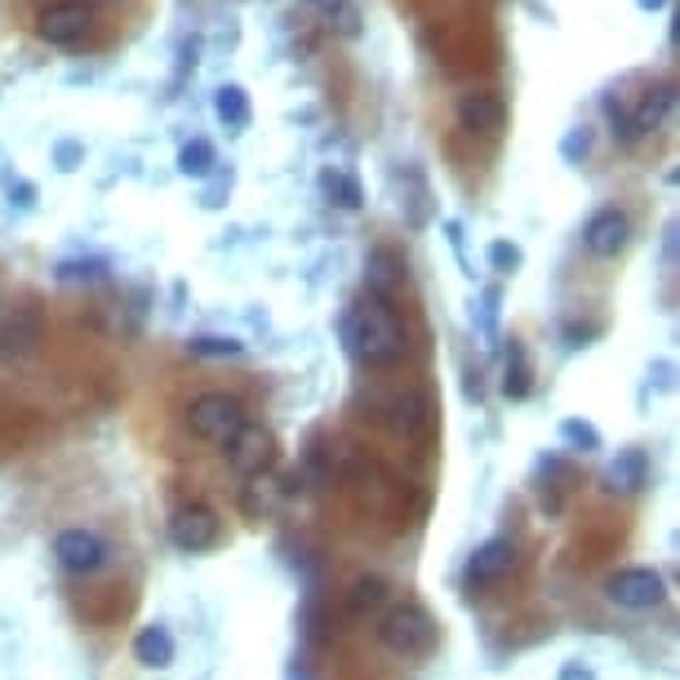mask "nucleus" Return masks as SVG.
Segmentation results:
<instances>
[{"label":"nucleus","instance_id":"obj_1","mask_svg":"<svg viewBox=\"0 0 680 680\" xmlns=\"http://www.w3.org/2000/svg\"><path fill=\"white\" fill-rule=\"evenodd\" d=\"M343 343H348V352L365 365V370H392L405 352H409V333H405V325H401V316L387 307V303H379V298H365V303H357L348 316H343Z\"/></svg>","mask_w":680,"mask_h":680},{"label":"nucleus","instance_id":"obj_2","mask_svg":"<svg viewBox=\"0 0 680 680\" xmlns=\"http://www.w3.org/2000/svg\"><path fill=\"white\" fill-rule=\"evenodd\" d=\"M379 645L401 654V658H423L431 645H436V623L423 605L405 601V605H392L383 618H379Z\"/></svg>","mask_w":680,"mask_h":680},{"label":"nucleus","instance_id":"obj_3","mask_svg":"<svg viewBox=\"0 0 680 680\" xmlns=\"http://www.w3.org/2000/svg\"><path fill=\"white\" fill-rule=\"evenodd\" d=\"M245 427V405L232 392H205L187 405V431L209 445H227Z\"/></svg>","mask_w":680,"mask_h":680},{"label":"nucleus","instance_id":"obj_4","mask_svg":"<svg viewBox=\"0 0 680 680\" xmlns=\"http://www.w3.org/2000/svg\"><path fill=\"white\" fill-rule=\"evenodd\" d=\"M605 596L610 605L627 610V614H645V610H658L667 601V583L658 570H645V564H632V570H618L605 579Z\"/></svg>","mask_w":680,"mask_h":680},{"label":"nucleus","instance_id":"obj_5","mask_svg":"<svg viewBox=\"0 0 680 680\" xmlns=\"http://www.w3.org/2000/svg\"><path fill=\"white\" fill-rule=\"evenodd\" d=\"M227 463H232V472L245 476V481L272 472V463H276V436L267 427H259V423H245L232 440H227Z\"/></svg>","mask_w":680,"mask_h":680},{"label":"nucleus","instance_id":"obj_6","mask_svg":"<svg viewBox=\"0 0 680 680\" xmlns=\"http://www.w3.org/2000/svg\"><path fill=\"white\" fill-rule=\"evenodd\" d=\"M54 556L67 574H98L111 551H107L102 534H94V529H63L54 538Z\"/></svg>","mask_w":680,"mask_h":680},{"label":"nucleus","instance_id":"obj_7","mask_svg":"<svg viewBox=\"0 0 680 680\" xmlns=\"http://www.w3.org/2000/svg\"><path fill=\"white\" fill-rule=\"evenodd\" d=\"M627 241H632V218L623 209H614V205L596 209L588 218V227H583V245L596 259H618L627 250Z\"/></svg>","mask_w":680,"mask_h":680},{"label":"nucleus","instance_id":"obj_8","mask_svg":"<svg viewBox=\"0 0 680 680\" xmlns=\"http://www.w3.org/2000/svg\"><path fill=\"white\" fill-rule=\"evenodd\" d=\"M89 23H94V14H89L85 0H54V6L41 10L36 32H41V41H50V45H76V41L89 32Z\"/></svg>","mask_w":680,"mask_h":680},{"label":"nucleus","instance_id":"obj_9","mask_svg":"<svg viewBox=\"0 0 680 680\" xmlns=\"http://www.w3.org/2000/svg\"><path fill=\"white\" fill-rule=\"evenodd\" d=\"M213 538H218V516H213V507L187 503V507H178V512L169 516V542H174L178 551H205V547H213Z\"/></svg>","mask_w":680,"mask_h":680},{"label":"nucleus","instance_id":"obj_10","mask_svg":"<svg viewBox=\"0 0 680 680\" xmlns=\"http://www.w3.org/2000/svg\"><path fill=\"white\" fill-rule=\"evenodd\" d=\"M516 570V542L512 538H490L476 547V556L468 560V570H463V583L468 588H490L498 579H507Z\"/></svg>","mask_w":680,"mask_h":680},{"label":"nucleus","instance_id":"obj_11","mask_svg":"<svg viewBox=\"0 0 680 680\" xmlns=\"http://www.w3.org/2000/svg\"><path fill=\"white\" fill-rule=\"evenodd\" d=\"M503 117H507V107H503V98L490 94V89H472V94L459 98V125H463L468 134H494V130L503 125Z\"/></svg>","mask_w":680,"mask_h":680},{"label":"nucleus","instance_id":"obj_12","mask_svg":"<svg viewBox=\"0 0 680 680\" xmlns=\"http://www.w3.org/2000/svg\"><path fill=\"white\" fill-rule=\"evenodd\" d=\"M41 311L32 307H19L6 325H0V357H28L36 343H41Z\"/></svg>","mask_w":680,"mask_h":680},{"label":"nucleus","instance_id":"obj_13","mask_svg":"<svg viewBox=\"0 0 680 680\" xmlns=\"http://www.w3.org/2000/svg\"><path fill=\"white\" fill-rule=\"evenodd\" d=\"M645 485H649V459L640 449H623L605 468V490H614V494H636Z\"/></svg>","mask_w":680,"mask_h":680},{"label":"nucleus","instance_id":"obj_14","mask_svg":"<svg viewBox=\"0 0 680 680\" xmlns=\"http://www.w3.org/2000/svg\"><path fill=\"white\" fill-rule=\"evenodd\" d=\"M401 281H405V267H401V259H396V254L374 250V254L365 259V285H370V298L387 303V298L401 289Z\"/></svg>","mask_w":680,"mask_h":680},{"label":"nucleus","instance_id":"obj_15","mask_svg":"<svg viewBox=\"0 0 680 680\" xmlns=\"http://www.w3.org/2000/svg\"><path fill=\"white\" fill-rule=\"evenodd\" d=\"M392 427L405 436V440H418L423 431H427V423H431V405H427V396L423 392H401L396 401H392Z\"/></svg>","mask_w":680,"mask_h":680},{"label":"nucleus","instance_id":"obj_16","mask_svg":"<svg viewBox=\"0 0 680 680\" xmlns=\"http://www.w3.org/2000/svg\"><path fill=\"white\" fill-rule=\"evenodd\" d=\"M671 107H676V85H671V80H662L658 89H649V94L640 98L636 117H632V130H636V134H649V130H658V125L671 117Z\"/></svg>","mask_w":680,"mask_h":680},{"label":"nucleus","instance_id":"obj_17","mask_svg":"<svg viewBox=\"0 0 680 680\" xmlns=\"http://www.w3.org/2000/svg\"><path fill=\"white\" fill-rule=\"evenodd\" d=\"M134 658H139L143 667H169V662H174V636H169V627H161V623L143 627V632L134 636Z\"/></svg>","mask_w":680,"mask_h":680},{"label":"nucleus","instance_id":"obj_18","mask_svg":"<svg viewBox=\"0 0 680 680\" xmlns=\"http://www.w3.org/2000/svg\"><path fill=\"white\" fill-rule=\"evenodd\" d=\"M213 111H218V121L222 125H232V130H241V125H250V94L241 89V85H218V94H213Z\"/></svg>","mask_w":680,"mask_h":680},{"label":"nucleus","instance_id":"obj_19","mask_svg":"<svg viewBox=\"0 0 680 680\" xmlns=\"http://www.w3.org/2000/svg\"><path fill=\"white\" fill-rule=\"evenodd\" d=\"M383 605H387V583L379 574H365V579L352 583V592H348V610L352 614H374Z\"/></svg>","mask_w":680,"mask_h":680},{"label":"nucleus","instance_id":"obj_20","mask_svg":"<svg viewBox=\"0 0 680 680\" xmlns=\"http://www.w3.org/2000/svg\"><path fill=\"white\" fill-rule=\"evenodd\" d=\"M191 357H205V361H227V357H241L245 343H237V338H222V333H200L187 343Z\"/></svg>","mask_w":680,"mask_h":680},{"label":"nucleus","instance_id":"obj_21","mask_svg":"<svg viewBox=\"0 0 680 680\" xmlns=\"http://www.w3.org/2000/svg\"><path fill=\"white\" fill-rule=\"evenodd\" d=\"M213 165H218V156H213V147H209L205 139H191V143L178 152V169H183L187 178H205Z\"/></svg>","mask_w":680,"mask_h":680},{"label":"nucleus","instance_id":"obj_22","mask_svg":"<svg viewBox=\"0 0 680 680\" xmlns=\"http://www.w3.org/2000/svg\"><path fill=\"white\" fill-rule=\"evenodd\" d=\"M503 392L512 401H520L529 392V361H525V348L512 338V352H507V379H503Z\"/></svg>","mask_w":680,"mask_h":680},{"label":"nucleus","instance_id":"obj_23","mask_svg":"<svg viewBox=\"0 0 680 680\" xmlns=\"http://www.w3.org/2000/svg\"><path fill=\"white\" fill-rule=\"evenodd\" d=\"M325 191H329L338 205H343V209H361V200H365V196H361V183H357L352 174H338V169L325 174Z\"/></svg>","mask_w":680,"mask_h":680},{"label":"nucleus","instance_id":"obj_24","mask_svg":"<svg viewBox=\"0 0 680 680\" xmlns=\"http://www.w3.org/2000/svg\"><path fill=\"white\" fill-rule=\"evenodd\" d=\"M560 440L574 445V449H583V453L601 449V431H596L592 423H583V418H564V423H560Z\"/></svg>","mask_w":680,"mask_h":680},{"label":"nucleus","instance_id":"obj_25","mask_svg":"<svg viewBox=\"0 0 680 680\" xmlns=\"http://www.w3.org/2000/svg\"><path fill=\"white\" fill-rule=\"evenodd\" d=\"M592 139H596V134H592L588 125H574L570 134L560 139V161H564V165H583L588 152H592Z\"/></svg>","mask_w":680,"mask_h":680},{"label":"nucleus","instance_id":"obj_26","mask_svg":"<svg viewBox=\"0 0 680 680\" xmlns=\"http://www.w3.org/2000/svg\"><path fill=\"white\" fill-rule=\"evenodd\" d=\"M107 276L102 259H76V263H58V281H98Z\"/></svg>","mask_w":680,"mask_h":680},{"label":"nucleus","instance_id":"obj_27","mask_svg":"<svg viewBox=\"0 0 680 680\" xmlns=\"http://www.w3.org/2000/svg\"><path fill=\"white\" fill-rule=\"evenodd\" d=\"M605 117H610V125H614V139H618V143H636V139H640V134L632 130V121L623 117V107H618L614 98H605Z\"/></svg>","mask_w":680,"mask_h":680},{"label":"nucleus","instance_id":"obj_28","mask_svg":"<svg viewBox=\"0 0 680 680\" xmlns=\"http://www.w3.org/2000/svg\"><path fill=\"white\" fill-rule=\"evenodd\" d=\"M490 267H494V272H516V267H520V250L507 245V241H494V245H490Z\"/></svg>","mask_w":680,"mask_h":680},{"label":"nucleus","instance_id":"obj_29","mask_svg":"<svg viewBox=\"0 0 680 680\" xmlns=\"http://www.w3.org/2000/svg\"><path fill=\"white\" fill-rule=\"evenodd\" d=\"M494 320H498V289H485L481 294V329L494 333Z\"/></svg>","mask_w":680,"mask_h":680},{"label":"nucleus","instance_id":"obj_30","mask_svg":"<svg viewBox=\"0 0 680 680\" xmlns=\"http://www.w3.org/2000/svg\"><path fill=\"white\" fill-rule=\"evenodd\" d=\"M560 680H596V676H592L583 662H564V667H560Z\"/></svg>","mask_w":680,"mask_h":680},{"label":"nucleus","instance_id":"obj_31","mask_svg":"<svg viewBox=\"0 0 680 680\" xmlns=\"http://www.w3.org/2000/svg\"><path fill=\"white\" fill-rule=\"evenodd\" d=\"M76 143H58V169H76Z\"/></svg>","mask_w":680,"mask_h":680},{"label":"nucleus","instance_id":"obj_32","mask_svg":"<svg viewBox=\"0 0 680 680\" xmlns=\"http://www.w3.org/2000/svg\"><path fill=\"white\" fill-rule=\"evenodd\" d=\"M662 250H667V259L676 254V222H667V227H662Z\"/></svg>","mask_w":680,"mask_h":680},{"label":"nucleus","instance_id":"obj_33","mask_svg":"<svg viewBox=\"0 0 680 680\" xmlns=\"http://www.w3.org/2000/svg\"><path fill=\"white\" fill-rule=\"evenodd\" d=\"M636 6H640V10H662L667 0H636Z\"/></svg>","mask_w":680,"mask_h":680},{"label":"nucleus","instance_id":"obj_34","mask_svg":"<svg viewBox=\"0 0 680 680\" xmlns=\"http://www.w3.org/2000/svg\"><path fill=\"white\" fill-rule=\"evenodd\" d=\"M94 6H107V0H94Z\"/></svg>","mask_w":680,"mask_h":680}]
</instances>
